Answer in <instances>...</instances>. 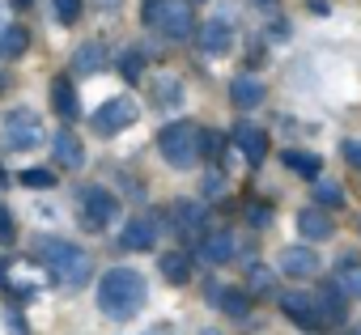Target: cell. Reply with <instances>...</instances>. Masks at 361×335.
<instances>
[{"instance_id": "obj_1", "label": "cell", "mask_w": 361, "mask_h": 335, "mask_svg": "<svg viewBox=\"0 0 361 335\" xmlns=\"http://www.w3.org/2000/svg\"><path fill=\"white\" fill-rule=\"evenodd\" d=\"M145 297H149L145 276L132 272V267H111V272L102 276V284H98V310H102L106 318H115V322L136 318L140 305H145Z\"/></svg>"}, {"instance_id": "obj_2", "label": "cell", "mask_w": 361, "mask_h": 335, "mask_svg": "<svg viewBox=\"0 0 361 335\" xmlns=\"http://www.w3.org/2000/svg\"><path fill=\"white\" fill-rule=\"evenodd\" d=\"M39 259H43V267H47L60 284H68V289L85 284L90 272H94L90 255H85L81 246H73V242H60V238H47V242L39 246Z\"/></svg>"}, {"instance_id": "obj_3", "label": "cell", "mask_w": 361, "mask_h": 335, "mask_svg": "<svg viewBox=\"0 0 361 335\" xmlns=\"http://www.w3.org/2000/svg\"><path fill=\"white\" fill-rule=\"evenodd\" d=\"M157 148H161V157L174 165V170H192V165L200 161V127L188 123V119L166 123L157 132Z\"/></svg>"}, {"instance_id": "obj_4", "label": "cell", "mask_w": 361, "mask_h": 335, "mask_svg": "<svg viewBox=\"0 0 361 335\" xmlns=\"http://www.w3.org/2000/svg\"><path fill=\"white\" fill-rule=\"evenodd\" d=\"M43 119L35 110H5V119H0V140H5V148H39L43 144Z\"/></svg>"}, {"instance_id": "obj_5", "label": "cell", "mask_w": 361, "mask_h": 335, "mask_svg": "<svg viewBox=\"0 0 361 335\" xmlns=\"http://www.w3.org/2000/svg\"><path fill=\"white\" fill-rule=\"evenodd\" d=\"M115 213H119V200L106 191V187H85L81 191V225L85 229H106L111 221H115Z\"/></svg>"}, {"instance_id": "obj_6", "label": "cell", "mask_w": 361, "mask_h": 335, "mask_svg": "<svg viewBox=\"0 0 361 335\" xmlns=\"http://www.w3.org/2000/svg\"><path fill=\"white\" fill-rule=\"evenodd\" d=\"M153 26L166 34V39H188L192 30H196V18H192V5L188 0H161L157 5V18H153Z\"/></svg>"}, {"instance_id": "obj_7", "label": "cell", "mask_w": 361, "mask_h": 335, "mask_svg": "<svg viewBox=\"0 0 361 335\" xmlns=\"http://www.w3.org/2000/svg\"><path fill=\"white\" fill-rule=\"evenodd\" d=\"M136 119H140V106H136L132 98H111V102H102V106L94 110V132L115 136V132L132 127Z\"/></svg>"}, {"instance_id": "obj_8", "label": "cell", "mask_w": 361, "mask_h": 335, "mask_svg": "<svg viewBox=\"0 0 361 335\" xmlns=\"http://www.w3.org/2000/svg\"><path fill=\"white\" fill-rule=\"evenodd\" d=\"M170 221H174L178 234L200 238L204 225H209V208H204V204H192V200H174V204H170Z\"/></svg>"}, {"instance_id": "obj_9", "label": "cell", "mask_w": 361, "mask_h": 335, "mask_svg": "<svg viewBox=\"0 0 361 335\" xmlns=\"http://www.w3.org/2000/svg\"><path fill=\"white\" fill-rule=\"evenodd\" d=\"M281 310H285V318L298 322L302 331H319V327H323V322H319V310H314V297H306V293H281Z\"/></svg>"}, {"instance_id": "obj_10", "label": "cell", "mask_w": 361, "mask_h": 335, "mask_svg": "<svg viewBox=\"0 0 361 335\" xmlns=\"http://www.w3.org/2000/svg\"><path fill=\"white\" fill-rule=\"evenodd\" d=\"M276 267H281L285 276H293V280H310V276L319 272V255L306 251V246H285L281 259H276Z\"/></svg>"}, {"instance_id": "obj_11", "label": "cell", "mask_w": 361, "mask_h": 335, "mask_svg": "<svg viewBox=\"0 0 361 335\" xmlns=\"http://www.w3.org/2000/svg\"><path fill=\"white\" fill-rule=\"evenodd\" d=\"M298 234H302L306 242H327V238L336 234V225H331L327 208H302V213H298Z\"/></svg>"}, {"instance_id": "obj_12", "label": "cell", "mask_w": 361, "mask_h": 335, "mask_svg": "<svg viewBox=\"0 0 361 335\" xmlns=\"http://www.w3.org/2000/svg\"><path fill=\"white\" fill-rule=\"evenodd\" d=\"M230 47H234V30H230V22H221V18L204 22V30H200V51H204V56H226Z\"/></svg>"}, {"instance_id": "obj_13", "label": "cell", "mask_w": 361, "mask_h": 335, "mask_svg": "<svg viewBox=\"0 0 361 335\" xmlns=\"http://www.w3.org/2000/svg\"><path fill=\"white\" fill-rule=\"evenodd\" d=\"M348 297L336 289V284H327V289H319V297H314V310H319V322L323 327H336V322H344V314H348V305H344Z\"/></svg>"}, {"instance_id": "obj_14", "label": "cell", "mask_w": 361, "mask_h": 335, "mask_svg": "<svg viewBox=\"0 0 361 335\" xmlns=\"http://www.w3.org/2000/svg\"><path fill=\"white\" fill-rule=\"evenodd\" d=\"M153 238H157L153 217H136V221H128V225H123L119 246H123V251H149V246H153Z\"/></svg>"}, {"instance_id": "obj_15", "label": "cell", "mask_w": 361, "mask_h": 335, "mask_svg": "<svg viewBox=\"0 0 361 335\" xmlns=\"http://www.w3.org/2000/svg\"><path fill=\"white\" fill-rule=\"evenodd\" d=\"M51 153H56V161L64 165V170H81L85 165V148H81V140L73 132H56L51 136Z\"/></svg>"}, {"instance_id": "obj_16", "label": "cell", "mask_w": 361, "mask_h": 335, "mask_svg": "<svg viewBox=\"0 0 361 335\" xmlns=\"http://www.w3.org/2000/svg\"><path fill=\"white\" fill-rule=\"evenodd\" d=\"M234 144L247 153L251 165H259V161L268 157V136H264L259 127H251V123H238V127H234Z\"/></svg>"}, {"instance_id": "obj_17", "label": "cell", "mask_w": 361, "mask_h": 335, "mask_svg": "<svg viewBox=\"0 0 361 335\" xmlns=\"http://www.w3.org/2000/svg\"><path fill=\"white\" fill-rule=\"evenodd\" d=\"M230 98H234V106H243V110H255V106L268 98V89H264V81H259V77H234V85H230Z\"/></svg>"}, {"instance_id": "obj_18", "label": "cell", "mask_w": 361, "mask_h": 335, "mask_svg": "<svg viewBox=\"0 0 361 335\" xmlns=\"http://www.w3.org/2000/svg\"><path fill=\"white\" fill-rule=\"evenodd\" d=\"M200 259L204 263H230L234 259V234H204L200 238Z\"/></svg>"}, {"instance_id": "obj_19", "label": "cell", "mask_w": 361, "mask_h": 335, "mask_svg": "<svg viewBox=\"0 0 361 335\" xmlns=\"http://www.w3.org/2000/svg\"><path fill=\"white\" fill-rule=\"evenodd\" d=\"M281 161L289 165L293 175H302V179H319V170H323L319 153H302V148H285V153H281Z\"/></svg>"}, {"instance_id": "obj_20", "label": "cell", "mask_w": 361, "mask_h": 335, "mask_svg": "<svg viewBox=\"0 0 361 335\" xmlns=\"http://www.w3.org/2000/svg\"><path fill=\"white\" fill-rule=\"evenodd\" d=\"M157 267H161V276H166L170 284H188V276H192V259H188L183 251H166Z\"/></svg>"}, {"instance_id": "obj_21", "label": "cell", "mask_w": 361, "mask_h": 335, "mask_svg": "<svg viewBox=\"0 0 361 335\" xmlns=\"http://www.w3.org/2000/svg\"><path fill=\"white\" fill-rule=\"evenodd\" d=\"M51 106H56L64 119H77V89H73L68 77H56V81H51Z\"/></svg>"}, {"instance_id": "obj_22", "label": "cell", "mask_w": 361, "mask_h": 335, "mask_svg": "<svg viewBox=\"0 0 361 335\" xmlns=\"http://www.w3.org/2000/svg\"><path fill=\"white\" fill-rule=\"evenodd\" d=\"M213 297H217V305H221L230 318H247V314H251V297H247L243 289H213Z\"/></svg>"}, {"instance_id": "obj_23", "label": "cell", "mask_w": 361, "mask_h": 335, "mask_svg": "<svg viewBox=\"0 0 361 335\" xmlns=\"http://www.w3.org/2000/svg\"><path fill=\"white\" fill-rule=\"evenodd\" d=\"M26 43H30V34L22 26H0V60H18L26 51Z\"/></svg>"}, {"instance_id": "obj_24", "label": "cell", "mask_w": 361, "mask_h": 335, "mask_svg": "<svg viewBox=\"0 0 361 335\" xmlns=\"http://www.w3.org/2000/svg\"><path fill=\"white\" fill-rule=\"evenodd\" d=\"M102 64H106V51H102V43H85V47L73 56V68H77L81 77H94Z\"/></svg>"}, {"instance_id": "obj_25", "label": "cell", "mask_w": 361, "mask_h": 335, "mask_svg": "<svg viewBox=\"0 0 361 335\" xmlns=\"http://www.w3.org/2000/svg\"><path fill=\"white\" fill-rule=\"evenodd\" d=\"M344 297H361V263H336V280H331Z\"/></svg>"}, {"instance_id": "obj_26", "label": "cell", "mask_w": 361, "mask_h": 335, "mask_svg": "<svg viewBox=\"0 0 361 335\" xmlns=\"http://www.w3.org/2000/svg\"><path fill=\"white\" fill-rule=\"evenodd\" d=\"M153 102L157 106H178L183 102V85L174 77H153Z\"/></svg>"}, {"instance_id": "obj_27", "label": "cell", "mask_w": 361, "mask_h": 335, "mask_svg": "<svg viewBox=\"0 0 361 335\" xmlns=\"http://www.w3.org/2000/svg\"><path fill=\"white\" fill-rule=\"evenodd\" d=\"M22 183L35 187V191H47V187H56V170H47V165H30V170H22Z\"/></svg>"}, {"instance_id": "obj_28", "label": "cell", "mask_w": 361, "mask_h": 335, "mask_svg": "<svg viewBox=\"0 0 361 335\" xmlns=\"http://www.w3.org/2000/svg\"><path fill=\"white\" fill-rule=\"evenodd\" d=\"M314 204H319V208L344 204V187H340V183H314Z\"/></svg>"}, {"instance_id": "obj_29", "label": "cell", "mask_w": 361, "mask_h": 335, "mask_svg": "<svg viewBox=\"0 0 361 335\" xmlns=\"http://www.w3.org/2000/svg\"><path fill=\"white\" fill-rule=\"evenodd\" d=\"M119 72H123L128 81H140V72H145V56H140V51H123V56H119Z\"/></svg>"}, {"instance_id": "obj_30", "label": "cell", "mask_w": 361, "mask_h": 335, "mask_svg": "<svg viewBox=\"0 0 361 335\" xmlns=\"http://www.w3.org/2000/svg\"><path fill=\"white\" fill-rule=\"evenodd\" d=\"M56 5V18L64 22V26H73L77 18H81V0H51Z\"/></svg>"}, {"instance_id": "obj_31", "label": "cell", "mask_w": 361, "mask_h": 335, "mask_svg": "<svg viewBox=\"0 0 361 335\" xmlns=\"http://www.w3.org/2000/svg\"><path fill=\"white\" fill-rule=\"evenodd\" d=\"M18 242V225H13V217L0 208V246H13Z\"/></svg>"}, {"instance_id": "obj_32", "label": "cell", "mask_w": 361, "mask_h": 335, "mask_svg": "<svg viewBox=\"0 0 361 335\" xmlns=\"http://www.w3.org/2000/svg\"><path fill=\"white\" fill-rule=\"evenodd\" d=\"M251 289L255 293H272V267H251Z\"/></svg>"}, {"instance_id": "obj_33", "label": "cell", "mask_w": 361, "mask_h": 335, "mask_svg": "<svg viewBox=\"0 0 361 335\" xmlns=\"http://www.w3.org/2000/svg\"><path fill=\"white\" fill-rule=\"evenodd\" d=\"M340 153H344V161L353 165V170H361V140H344Z\"/></svg>"}, {"instance_id": "obj_34", "label": "cell", "mask_w": 361, "mask_h": 335, "mask_svg": "<svg viewBox=\"0 0 361 335\" xmlns=\"http://www.w3.org/2000/svg\"><path fill=\"white\" fill-rule=\"evenodd\" d=\"M217 148H221V132H200V153L213 157Z\"/></svg>"}, {"instance_id": "obj_35", "label": "cell", "mask_w": 361, "mask_h": 335, "mask_svg": "<svg viewBox=\"0 0 361 335\" xmlns=\"http://www.w3.org/2000/svg\"><path fill=\"white\" fill-rule=\"evenodd\" d=\"M5 322H9V331H13V335H30V327H26V318H22L18 310H13V314H9Z\"/></svg>"}, {"instance_id": "obj_36", "label": "cell", "mask_w": 361, "mask_h": 335, "mask_svg": "<svg viewBox=\"0 0 361 335\" xmlns=\"http://www.w3.org/2000/svg\"><path fill=\"white\" fill-rule=\"evenodd\" d=\"M268 39H272V43H285V39H289V26H285V22L268 26Z\"/></svg>"}, {"instance_id": "obj_37", "label": "cell", "mask_w": 361, "mask_h": 335, "mask_svg": "<svg viewBox=\"0 0 361 335\" xmlns=\"http://www.w3.org/2000/svg\"><path fill=\"white\" fill-rule=\"evenodd\" d=\"M157 5H161V0H145V22L153 26V18H157Z\"/></svg>"}, {"instance_id": "obj_38", "label": "cell", "mask_w": 361, "mask_h": 335, "mask_svg": "<svg viewBox=\"0 0 361 335\" xmlns=\"http://www.w3.org/2000/svg\"><path fill=\"white\" fill-rule=\"evenodd\" d=\"M251 5H255V9H264V13H272V9H276V0H251Z\"/></svg>"}, {"instance_id": "obj_39", "label": "cell", "mask_w": 361, "mask_h": 335, "mask_svg": "<svg viewBox=\"0 0 361 335\" xmlns=\"http://www.w3.org/2000/svg\"><path fill=\"white\" fill-rule=\"evenodd\" d=\"M344 335H361V322H357V327H348V331H344Z\"/></svg>"}, {"instance_id": "obj_40", "label": "cell", "mask_w": 361, "mask_h": 335, "mask_svg": "<svg viewBox=\"0 0 361 335\" xmlns=\"http://www.w3.org/2000/svg\"><path fill=\"white\" fill-rule=\"evenodd\" d=\"M145 335H166V331H145Z\"/></svg>"}, {"instance_id": "obj_41", "label": "cell", "mask_w": 361, "mask_h": 335, "mask_svg": "<svg viewBox=\"0 0 361 335\" xmlns=\"http://www.w3.org/2000/svg\"><path fill=\"white\" fill-rule=\"evenodd\" d=\"M18 5H30V0H18Z\"/></svg>"}, {"instance_id": "obj_42", "label": "cell", "mask_w": 361, "mask_h": 335, "mask_svg": "<svg viewBox=\"0 0 361 335\" xmlns=\"http://www.w3.org/2000/svg\"><path fill=\"white\" fill-rule=\"evenodd\" d=\"M0 26H5V13H0Z\"/></svg>"}, {"instance_id": "obj_43", "label": "cell", "mask_w": 361, "mask_h": 335, "mask_svg": "<svg viewBox=\"0 0 361 335\" xmlns=\"http://www.w3.org/2000/svg\"><path fill=\"white\" fill-rule=\"evenodd\" d=\"M204 335H217V331H204Z\"/></svg>"}, {"instance_id": "obj_44", "label": "cell", "mask_w": 361, "mask_h": 335, "mask_svg": "<svg viewBox=\"0 0 361 335\" xmlns=\"http://www.w3.org/2000/svg\"><path fill=\"white\" fill-rule=\"evenodd\" d=\"M357 229H361V217H357Z\"/></svg>"}]
</instances>
